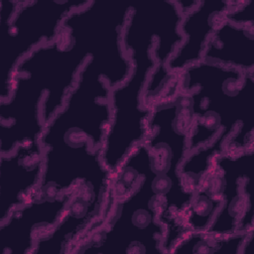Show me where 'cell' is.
I'll use <instances>...</instances> for the list:
<instances>
[{
    "instance_id": "4",
    "label": "cell",
    "mask_w": 254,
    "mask_h": 254,
    "mask_svg": "<svg viewBox=\"0 0 254 254\" xmlns=\"http://www.w3.org/2000/svg\"><path fill=\"white\" fill-rule=\"evenodd\" d=\"M89 0H0V100L9 96L20 62L54 41L65 17Z\"/></svg>"
},
{
    "instance_id": "16",
    "label": "cell",
    "mask_w": 254,
    "mask_h": 254,
    "mask_svg": "<svg viewBox=\"0 0 254 254\" xmlns=\"http://www.w3.org/2000/svg\"><path fill=\"white\" fill-rule=\"evenodd\" d=\"M219 179V174H217L215 177H208L205 184H200L191 201L184 210L185 223L191 231L204 232L219 209L222 202L221 187L214 192V188Z\"/></svg>"
},
{
    "instance_id": "1",
    "label": "cell",
    "mask_w": 254,
    "mask_h": 254,
    "mask_svg": "<svg viewBox=\"0 0 254 254\" xmlns=\"http://www.w3.org/2000/svg\"><path fill=\"white\" fill-rule=\"evenodd\" d=\"M183 15L173 1L131 4L122 43L131 70L124 82L111 88V119L102 145L107 169L116 173L132 150L144 143L151 107L145 104V90L156 62L155 54L168 58L181 45Z\"/></svg>"
},
{
    "instance_id": "17",
    "label": "cell",
    "mask_w": 254,
    "mask_h": 254,
    "mask_svg": "<svg viewBox=\"0 0 254 254\" xmlns=\"http://www.w3.org/2000/svg\"><path fill=\"white\" fill-rule=\"evenodd\" d=\"M224 19L236 25L254 27V1H232Z\"/></svg>"
},
{
    "instance_id": "5",
    "label": "cell",
    "mask_w": 254,
    "mask_h": 254,
    "mask_svg": "<svg viewBox=\"0 0 254 254\" xmlns=\"http://www.w3.org/2000/svg\"><path fill=\"white\" fill-rule=\"evenodd\" d=\"M40 143L44 150V167L35 194L57 197L81 185L102 205L112 175L103 162L102 149L96 148L92 140L76 128L57 135L42 134Z\"/></svg>"
},
{
    "instance_id": "9",
    "label": "cell",
    "mask_w": 254,
    "mask_h": 254,
    "mask_svg": "<svg viewBox=\"0 0 254 254\" xmlns=\"http://www.w3.org/2000/svg\"><path fill=\"white\" fill-rule=\"evenodd\" d=\"M46 91L30 75L16 73L7 98L0 100V154L35 143L45 129L42 116Z\"/></svg>"
},
{
    "instance_id": "8",
    "label": "cell",
    "mask_w": 254,
    "mask_h": 254,
    "mask_svg": "<svg viewBox=\"0 0 254 254\" xmlns=\"http://www.w3.org/2000/svg\"><path fill=\"white\" fill-rule=\"evenodd\" d=\"M110 92L109 84L88 59L64 105L46 124L42 134L57 135L76 128L82 130L96 148L102 149L111 119Z\"/></svg>"
},
{
    "instance_id": "12",
    "label": "cell",
    "mask_w": 254,
    "mask_h": 254,
    "mask_svg": "<svg viewBox=\"0 0 254 254\" xmlns=\"http://www.w3.org/2000/svg\"><path fill=\"white\" fill-rule=\"evenodd\" d=\"M253 147L239 154H220L212 160L211 166L215 165L221 178L222 202L204 234L219 237L236 233L238 221L246 209L242 182L253 172Z\"/></svg>"
},
{
    "instance_id": "11",
    "label": "cell",
    "mask_w": 254,
    "mask_h": 254,
    "mask_svg": "<svg viewBox=\"0 0 254 254\" xmlns=\"http://www.w3.org/2000/svg\"><path fill=\"white\" fill-rule=\"evenodd\" d=\"M43 167L40 141L20 144L11 153L0 154V222L35 195Z\"/></svg>"
},
{
    "instance_id": "10",
    "label": "cell",
    "mask_w": 254,
    "mask_h": 254,
    "mask_svg": "<svg viewBox=\"0 0 254 254\" xmlns=\"http://www.w3.org/2000/svg\"><path fill=\"white\" fill-rule=\"evenodd\" d=\"M73 190L57 197L33 195L0 222V254H31L39 238L59 222Z\"/></svg>"
},
{
    "instance_id": "18",
    "label": "cell",
    "mask_w": 254,
    "mask_h": 254,
    "mask_svg": "<svg viewBox=\"0 0 254 254\" xmlns=\"http://www.w3.org/2000/svg\"><path fill=\"white\" fill-rule=\"evenodd\" d=\"M199 0H175L174 2L177 4L179 9L181 10L182 14H186L189 11H190L192 8H194Z\"/></svg>"
},
{
    "instance_id": "7",
    "label": "cell",
    "mask_w": 254,
    "mask_h": 254,
    "mask_svg": "<svg viewBox=\"0 0 254 254\" xmlns=\"http://www.w3.org/2000/svg\"><path fill=\"white\" fill-rule=\"evenodd\" d=\"M87 60L88 57L62 29L54 41L34 50L16 67L14 75L28 74L46 91L42 107L45 126L64 105Z\"/></svg>"
},
{
    "instance_id": "3",
    "label": "cell",
    "mask_w": 254,
    "mask_h": 254,
    "mask_svg": "<svg viewBox=\"0 0 254 254\" xmlns=\"http://www.w3.org/2000/svg\"><path fill=\"white\" fill-rule=\"evenodd\" d=\"M169 87V96L153 102L144 144L149 150L150 165L157 175L153 190L162 197L160 219L169 222L173 211L184 212L195 191L184 186L179 170L188 153V143L192 117L188 95Z\"/></svg>"
},
{
    "instance_id": "2",
    "label": "cell",
    "mask_w": 254,
    "mask_h": 254,
    "mask_svg": "<svg viewBox=\"0 0 254 254\" xmlns=\"http://www.w3.org/2000/svg\"><path fill=\"white\" fill-rule=\"evenodd\" d=\"M122 165L140 177L134 190L118 199L107 226L94 232L90 240L75 253L95 254H163L167 230L160 220L158 203L162 197L153 190L157 176L150 165L149 150L142 143L136 146Z\"/></svg>"
},
{
    "instance_id": "14",
    "label": "cell",
    "mask_w": 254,
    "mask_h": 254,
    "mask_svg": "<svg viewBox=\"0 0 254 254\" xmlns=\"http://www.w3.org/2000/svg\"><path fill=\"white\" fill-rule=\"evenodd\" d=\"M102 205L83 186L77 187L56 226L39 238L31 254H61L98 217Z\"/></svg>"
},
{
    "instance_id": "6",
    "label": "cell",
    "mask_w": 254,
    "mask_h": 254,
    "mask_svg": "<svg viewBox=\"0 0 254 254\" xmlns=\"http://www.w3.org/2000/svg\"><path fill=\"white\" fill-rule=\"evenodd\" d=\"M131 4L89 0L72 10L64 20L62 29L70 41L98 68L110 88L126 80L131 70L130 60L122 43Z\"/></svg>"
},
{
    "instance_id": "13",
    "label": "cell",
    "mask_w": 254,
    "mask_h": 254,
    "mask_svg": "<svg viewBox=\"0 0 254 254\" xmlns=\"http://www.w3.org/2000/svg\"><path fill=\"white\" fill-rule=\"evenodd\" d=\"M232 1L202 0L183 15L180 31L184 41L167 64V70L176 76L189 65L202 61L205 45L215 29L225 20Z\"/></svg>"
},
{
    "instance_id": "15",
    "label": "cell",
    "mask_w": 254,
    "mask_h": 254,
    "mask_svg": "<svg viewBox=\"0 0 254 254\" xmlns=\"http://www.w3.org/2000/svg\"><path fill=\"white\" fill-rule=\"evenodd\" d=\"M202 62L254 73V27L224 20L209 37Z\"/></svg>"
}]
</instances>
